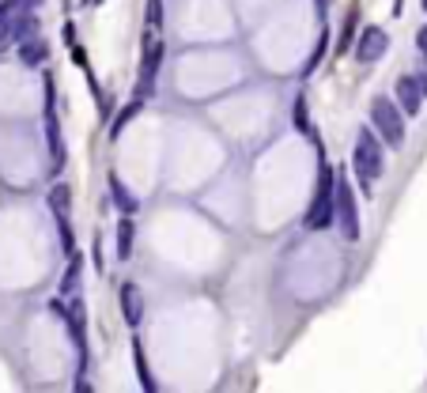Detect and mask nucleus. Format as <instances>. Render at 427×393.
Masks as SVG:
<instances>
[{
    "label": "nucleus",
    "mask_w": 427,
    "mask_h": 393,
    "mask_svg": "<svg viewBox=\"0 0 427 393\" xmlns=\"http://www.w3.org/2000/svg\"><path fill=\"white\" fill-rule=\"evenodd\" d=\"M352 170L359 178V189L370 196V185H375L382 174H386V156H382V140L370 129H359L356 148H352Z\"/></svg>",
    "instance_id": "obj_1"
},
{
    "label": "nucleus",
    "mask_w": 427,
    "mask_h": 393,
    "mask_svg": "<svg viewBox=\"0 0 427 393\" xmlns=\"http://www.w3.org/2000/svg\"><path fill=\"white\" fill-rule=\"evenodd\" d=\"M333 185H337V170L329 167V163H322L317 185H314V201L303 216L306 231H325V227H333Z\"/></svg>",
    "instance_id": "obj_2"
},
{
    "label": "nucleus",
    "mask_w": 427,
    "mask_h": 393,
    "mask_svg": "<svg viewBox=\"0 0 427 393\" xmlns=\"http://www.w3.org/2000/svg\"><path fill=\"white\" fill-rule=\"evenodd\" d=\"M370 125H375L382 144H390V148L404 144V114H401V106L393 102V98H386V95L370 98Z\"/></svg>",
    "instance_id": "obj_3"
},
{
    "label": "nucleus",
    "mask_w": 427,
    "mask_h": 393,
    "mask_svg": "<svg viewBox=\"0 0 427 393\" xmlns=\"http://www.w3.org/2000/svg\"><path fill=\"white\" fill-rule=\"evenodd\" d=\"M333 223L348 242L359 238V204H356L352 182H348L344 174H337V185H333Z\"/></svg>",
    "instance_id": "obj_4"
},
{
    "label": "nucleus",
    "mask_w": 427,
    "mask_h": 393,
    "mask_svg": "<svg viewBox=\"0 0 427 393\" xmlns=\"http://www.w3.org/2000/svg\"><path fill=\"white\" fill-rule=\"evenodd\" d=\"M159 69H163V38H159V30H144V53H140V83H136V95H140V98H148L151 91H156Z\"/></svg>",
    "instance_id": "obj_5"
},
{
    "label": "nucleus",
    "mask_w": 427,
    "mask_h": 393,
    "mask_svg": "<svg viewBox=\"0 0 427 393\" xmlns=\"http://www.w3.org/2000/svg\"><path fill=\"white\" fill-rule=\"evenodd\" d=\"M386 49H390V35L382 27H363L359 30V38H356V57L363 61V64H375L386 57Z\"/></svg>",
    "instance_id": "obj_6"
},
{
    "label": "nucleus",
    "mask_w": 427,
    "mask_h": 393,
    "mask_svg": "<svg viewBox=\"0 0 427 393\" xmlns=\"http://www.w3.org/2000/svg\"><path fill=\"white\" fill-rule=\"evenodd\" d=\"M30 30H38V19H35V12H19V16H12L8 23H0V49H8V46H19Z\"/></svg>",
    "instance_id": "obj_7"
},
{
    "label": "nucleus",
    "mask_w": 427,
    "mask_h": 393,
    "mask_svg": "<svg viewBox=\"0 0 427 393\" xmlns=\"http://www.w3.org/2000/svg\"><path fill=\"white\" fill-rule=\"evenodd\" d=\"M117 303H122V314H125V325H136L144 322V295H140L136 283H122L117 288Z\"/></svg>",
    "instance_id": "obj_8"
},
{
    "label": "nucleus",
    "mask_w": 427,
    "mask_h": 393,
    "mask_svg": "<svg viewBox=\"0 0 427 393\" xmlns=\"http://www.w3.org/2000/svg\"><path fill=\"white\" fill-rule=\"evenodd\" d=\"M46 140L49 156L61 163V129H57V95H53V80L46 76Z\"/></svg>",
    "instance_id": "obj_9"
},
{
    "label": "nucleus",
    "mask_w": 427,
    "mask_h": 393,
    "mask_svg": "<svg viewBox=\"0 0 427 393\" xmlns=\"http://www.w3.org/2000/svg\"><path fill=\"white\" fill-rule=\"evenodd\" d=\"M393 95H397V106H401L404 117H416V114L423 110V91L416 87L412 76H401V80H397V91H393Z\"/></svg>",
    "instance_id": "obj_10"
},
{
    "label": "nucleus",
    "mask_w": 427,
    "mask_h": 393,
    "mask_svg": "<svg viewBox=\"0 0 427 393\" xmlns=\"http://www.w3.org/2000/svg\"><path fill=\"white\" fill-rule=\"evenodd\" d=\"M106 185H110V196H114V204H117V212H122V216H133V212L140 209V201L133 196V189H129V185L122 182V174H114V170H110Z\"/></svg>",
    "instance_id": "obj_11"
},
{
    "label": "nucleus",
    "mask_w": 427,
    "mask_h": 393,
    "mask_svg": "<svg viewBox=\"0 0 427 393\" xmlns=\"http://www.w3.org/2000/svg\"><path fill=\"white\" fill-rule=\"evenodd\" d=\"M46 57H49V46H46V38H23L19 42V61L23 64H30V69H42L46 64Z\"/></svg>",
    "instance_id": "obj_12"
},
{
    "label": "nucleus",
    "mask_w": 427,
    "mask_h": 393,
    "mask_svg": "<svg viewBox=\"0 0 427 393\" xmlns=\"http://www.w3.org/2000/svg\"><path fill=\"white\" fill-rule=\"evenodd\" d=\"M80 283H83V261L69 254V269H64V276H61V299H72V295H80Z\"/></svg>",
    "instance_id": "obj_13"
},
{
    "label": "nucleus",
    "mask_w": 427,
    "mask_h": 393,
    "mask_svg": "<svg viewBox=\"0 0 427 393\" xmlns=\"http://www.w3.org/2000/svg\"><path fill=\"white\" fill-rule=\"evenodd\" d=\"M114 250H117V261H129V254H133V238H136V227H133V216H122L114 227Z\"/></svg>",
    "instance_id": "obj_14"
},
{
    "label": "nucleus",
    "mask_w": 427,
    "mask_h": 393,
    "mask_svg": "<svg viewBox=\"0 0 427 393\" xmlns=\"http://www.w3.org/2000/svg\"><path fill=\"white\" fill-rule=\"evenodd\" d=\"M49 209H53V216H57V220H69V212H72V189L69 185H53L49 189Z\"/></svg>",
    "instance_id": "obj_15"
},
{
    "label": "nucleus",
    "mask_w": 427,
    "mask_h": 393,
    "mask_svg": "<svg viewBox=\"0 0 427 393\" xmlns=\"http://www.w3.org/2000/svg\"><path fill=\"white\" fill-rule=\"evenodd\" d=\"M133 359H136V375H140V386H144V393H156L159 386L148 375V359H144V348H140V341H133Z\"/></svg>",
    "instance_id": "obj_16"
},
{
    "label": "nucleus",
    "mask_w": 427,
    "mask_h": 393,
    "mask_svg": "<svg viewBox=\"0 0 427 393\" xmlns=\"http://www.w3.org/2000/svg\"><path fill=\"white\" fill-rule=\"evenodd\" d=\"M295 129H299V133H306L310 140H317L314 125H310V114H306V98H303V95L295 98Z\"/></svg>",
    "instance_id": "obj_17"
},
{
    "label": "nucleus",
    "mask_w": 427,
    "mask_h": 393,
    "mask_svg": "<svg viewBox=\"0 0 427 393\" xmlns=\"http://www.w3.org/2000/svg\"><path fill=\"white\" fill-rule=\"evenodd\" d=\"M136 110H140V102H129L125 110H122V114L114 117V125H110V136H114V140H117V136L125 133V125H129V122H133V117H136Z\"/></svg>",
    "instance_id": "obj_18"
},
{
    "label": "nucleus",
    "mask_w": 427,
    "mask_h": 393,
    "mask_svg": "<svg viewBox=\"0 0 427 393\" xmlns=\"http://www.w3.org/2000/svg\"><path fill=\"white\" fill-rule=\"evenodd\" d=\"M163 23V0H148V30H159Z\"/></svg>",
    "instance_id": "obj_19"
},
{
    "label": "nucleus",
    "mask_w": 427,
    "mask_h": 393,
    "mask_svg": "<svg viewBox=\"0 0 427 393\" xmlns=\"http://www.w3.org/2000/svg\"><path fill=\"white\" fill-rule=\"evenodd\" d=\"M352 35H356V16L344 23V35H341V42H337V57H341V53H348V46H352Z\"/></svg>",
    "instance_id": "obj_20"
},
{
    "label": "nucleus",
    "mask_w": 427,
    "mask_h": 393,
    "mask_svg": "<svg viewBox=\"0 0 427 393\" xmlns=\"http://www.w3.org/2000/svg\"><path fill=\"white\" fill-rule=\"evenodd\" d=\"M325 49H329V38H325V35H322V38H317V49H314V57H310V61H306V69H303V76H306V72H314V69H317V61H322V57H325Z\"/></svg>",
    "instance_id": "obj_21"
},
{
    "label": "nucleus",
    "mask_w": 427,
    "mask_h": 393,
    "mask_svg": "<svg viewBox=\"0 0 427 393\" xmlns=\"http://www.w3.org/2000/svg\"><path fill=\"white\" fill-rule=\"evenodd\" d=\"M91 257H95V272H103V246H98V238H95V246H91Z\"/></svg>",
    "instance_id": "obj_22"
},
{
    "label": "nucleus",
    "mask_w": 427,
    "mask_h": 393,
    "mask_svg": "<svg viewBox=\"0 0 427 393\" xmlns=\"http://www.w3.org/2000/svg\"><path fill=\"white\" fill-rule=\"evenodd\" d=\"M412 80H416V87H420V91H423V98H427V69H420V72L412 76Z\"/></svg>",
    "instance_id": "obj_23"
},
{
    "label": "nucleus",
    "mask_w": 427,
    "mask_h": 393,
    "mask_svg": "<svg viewBox=\"0 0 427 393\" xmlns=\"http://www.w3.org/2000/svg\"><path fill=\"white\" fill-rule=\"evenodd\" d=\"M416 46H420V53L427 57V27H420V35H416Z\"/></svg>",
    "instance_id": "obj_24"
},
{
    "label": "nucleus",
    "mask_w": 427,
    "mask_h": 393,
    "mask_svg": "<svg viewBox=\"0 0 427 393\" xmlns=\"http://www.w3.org/2000/svg\"><path fill=\"white\" fill-rule=\"evenodd\" d=\"M423 12H427V0H423Z\"/></svg>",
    "instance_id": "obj_25"
},
{
    "label": "nucleus",
    "mask_w": 427,
    "mask_h": 393,
    "mask_svg": "<svg viewBox=\"0 0 427 393\" xmlns=\"http://www.w3.org/2000/svg\"><path fill=\"white\" fill-rule=\"evenodd\" d=\"M83 4H91V0H83Z\"/></svg>",
    "instance_id": "obj_26"
},
{
    "label": "nucleus",
    "mask_w": 427,
    "mask_h": 393,
    "mask_svg": "<svg viewBox=\"0 0 427 393\" xmlns=\"http://www.w3.org/2000/svg\"><path fill=\"white\" fill-rule=\"evenodd\" d=\"M95 4H98V0H95Z\"/></svg>",
    "instance_id": "obj_27"
}]
</instances>
